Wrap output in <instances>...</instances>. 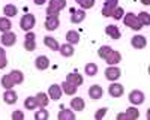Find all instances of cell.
I'll return each instance as SVG.
<instances>
[{"instance_id":"d4e9b609","label":"cell","mask_w":150,"mask_h":120,"mask_svg":"<svg viewBox=\"0 0 150 120\" xmlns=\"http://www.w3.org/2000/svg\"><path fill=\"white\" fill-rule=\"evenodd\" d=\"M66 42L75 45V44H78L80 42V33L77 30H68L66 33Z\"/></svg>"},{"instance_id":"f1b7e54d","label":"cell","mask_w":150,"mask_h":120,"mask_svg":"<svg viewBox=\"0 0 150 120\" xmlns=\"http://www.w3.org/2000/svg\"><path fill=\"white\" fill-rule=\"evenodd\" d=\"M11 27H12V23H11V20L8 18V17H0V32H8V30H11Z\"/></svg>"},{"instance_id":"ee69618b","label":"cell","mask_w":150,"mask_h":120,"mask_svg":"<svg viewBox=\"0 0 150 120\" xmlns=\"http://www.w3.org/2000/svg\"><path fill=\"white\" fill-rule=\"evenodd\" d=\"M117 119H120V120H126V116H125V113H120V114H117Z\"/></svg>"},{"instance_id":"8d00e7d4","label":"cell","mask_w":150,"mask_h":120,"mask_svg":"<svg viewBox=\"0 0 150 120\" xmlns=\"http://www.w3.org/2000/svg\"><path fill=\"white\" fill-rule=\"evenodd\" d=\"M50 117V114H48V111L45 110V108H42V110H38L36 113H35V119L36 120H47Z\"/></svg>"},{"instance_id":"5bb4252c","label":"cell","mask_w":150,"mask_h":120,"mask_svg":"<svg viewBox=\"0 0 150 120\" xmlns=\"http://www.w3.org/2000/svg\"><path fill=\"white\" fill-rule=\"evenodd\" d=\"M35 66L39 71H45L50 66V59L47 56H38L36 60H35Z\"/></svg>"},{"instance_id":"f546056e","label":"cell","mask_w":150,"mask_h":120,"mask_svg":"<svg viewBox=\"0 0 150 120\" xmlns=\"http://www.w3.org/2000/svg\"><path fill=\"white\" fill-rule=\"evenodd\" d=\"M84 72L89 77H95L98 74V65L96 63H87L86 68H84Z\"/></svg>"},{"instance_id":"484cf974","label":"cell","mask_w":150,"mask_h":120,"mask_svg":"<svg viewBox=\"0 0 150 120\" xmlns=\"http://www.w3.org/2000/svg\"><path fill=\"white\" fill-rule=\"evenodd\" d=\"M125 116H126V120H137L140 117V111L137 107H129L126 113H125Z\"/></svg>"},{"instance_id":"60d3db41","label":"cell","mask_w":150,"mask_h":120,"mask_svg":"<svg viewBox=\"0 0 150 120\" xmlns=\"http://www.w3.org/2000/svg\"><path fill=\"white\" fill-rule=\"evenodd\" d=\"M14 120H23L24 119V113L21 111V110H15L14 113H12V116H11Z\"/></svg>"},{"instance_id":"2e32d148","label":"cell","mask_w":150,"mask_h":120,"mask_svg":"<svg viewBox=\"0 0 150 120\" xmlns=\"http://www.w3.org/2000/svg\"><path fill=\"white\" fill-rule=\"evenodd\" d=\"M102 95H104V90H102V87L99 86V84H93V86H90L89 96H90L92 99H101Z\"/></svg>"},{"instance_id":"ba28073f","label":"cell","mask_w":150,"mask_h":120,"mask_svg":"<svg viewBox=\"0 0 150 120\" xmlns=\"http://www.w3.org/2000/svg\"><path fill=\"white\" fill-rule=\"evenodd\" d=\"M131 45H132L134 48H137V50H143V48H146V45H147L146 36H143V35H135V36H132Z\"/></svg>"},{"instance_id":"ffe728a7","label":"cell","mask_w":150,"mask_h":120,"mask_svg":"<svg viewBox=\"0 0 150 120\" xmlns=\"http://www.w3.org/2000/svg\"><path fill=\"white\" fill-rule=\"evenodd\" d=\"M105 33L110 36L111 39H120V36H122L119 27L117 26H112V24H110V26L105 27Z\"/></svg>"},{"instance_id":"603a6c76","label":"cell","mask_w":150,"mask_h":120,"mask_svg":"<svg viewBox=\"0 0 150 120\" xmlns=\"http://www.w3.org/2000/svg\"><path fill=\"white\" fill-rule=\"evenodd\" d=\"M71 108L74 111H83L86 108V102L83 98H72L71 101Z\"/></svg>"},{"instance_id":"83f0119b","label":"cell","mask_w":150,"mask_h":120,"mask_svg":"<svg viewBox=\"0 0 150 120\" xmlns=\"http://www.w3.org/2000/svg\"><path fill=\"white\" fill-rule=\"evenodd\" d=\"M24 108H26V110H30V111L36 110V108H38V102H36L35 96H29V98H26V101H24Z\"/></svg>"},{"instance_id":"836d02e7","label":"cell","mask_w":150,"mask_h":120,"mask_svg":"<svg viewBox=\"0 0 150 120\" xmlns=\"http://www.w3.org/2000/svg\"><path fill=\"white\" fill-rule=\"evenodd\" d=\"M8 65V57H6V50L0 47V69H5Z\"/></svg>"},{"instance_id":"ab89813d","label":"cell","mask_w":150,"mask_h":120,"mask_svg":"<svg viewBox=\"0 0 150 120\" xmlns=\"http://www.w3.org/2000/svg\"><path fill=\"white\" fill-rule=\"evenodd\" d=\"M107 111H108V108H105V107L99 108V110L95 113V119H96V120H101V119H104V117H105V114H107Z\"/></svg>"},{"instance_id":"52a82bcc","label":"cell","mask_w":150,"mask_h":120,"mask_svg":"<svg viewBox=\"0 0 150 120\" xmlns=\"http://www.w3.org/2000/svg\"><path fill=\"white\" fill-rule=\"evenodd\" d=\"M108 93H110L111 98H120V96H123V93H125V87L122 86V84L112 81V84L108 87Z\"/></svg>"},{"instance_id":"d590c367","label":"cell","mask_w":150,"mask_h":120,"mask_svg":"<svg viewBox=\"0 0 150 120\" xmlns=\"http://www.w3.org/2000/svg\"><path fill=\"white\" fill-rule=\"evenodd\" d=\"M111 50H112V48H111L110 45H102V47L98 50V56L101 57V59H105V57L110 54V51H111Z\"/></svg>"},{"instance_id":"7402d4cb","label":"cell","mask_w":150,"mask_h":120,"mask_svg":"<svg viewBox=\"0 0 150 120\" xmlns=\"http://www.w3.org/2000/svg\"><path fill=\"white\" fill-rule=\"evenodd\" d=\"M66 81H69V83H72V84H75V86H81L83 84V77H81V74H77V72H71V74H68L66 75Z\"/></svg>"},{"instance_id":"e0dca14e","label":"cell","mask_w":150,"mask_h":120,"mask_svg":"<svg viewBox=\"0 0 150 120\" xmlns=\"http://www.w3.org/2000/svg\"><path fill=\"white\" fill-rule=\"evenodd\" d=\"M36 102H38V107L39 108H47L48 107V104H50V96L47 95V93H44V92H39L36 96Z\"/></svg>"},{"instance_id":"5b68a950","label":"cell","mask_w":150,"mask_h":120,"mask_svg":"<svg viewBox=\"0 0 150 120\" xmlns=\"http://www.w3.org/2000/svg\"><path fill=\"white\" fill-rule=\"evenodd\" d=\"M44 26H45V29L50 30V32L56 30V29L60 26L59 15H47V20H45V23H44Z\"/></svg>"},{"instance_id":"bcb514c9","label":"cell","mask_w":150,"mask_h":120,"mask_svg":"<svg viewBox=\"0 0 150 120\" xmlns=\"http://www.w3.org/2000/svg\"><path fill=\"white\" fill-rule=\"evenodd\" d=\"M146 116H147V119L150 120V108H149V110H147V114H146Z\"/></svg>"},{"instance_id":"7dc6e473","label":"cell","mask_w":150,"mask_h":120,"mask_svg":"<svg viewBox=\"0 0 150 120\" xmlns=\"http://www.w3.org/2000/svg\"><path fill=\"white\" fill-rule=\"evenodd\" d=\"M149 75H150V66H149Z\"/></svg>"},{"instance_id":"f6af8a7d","label":"cell","mask_w":150,"mask_h":120,"mask_svg":"<svg viewBox=\"0 0 150 120\" xmlns=\"http://www.w3.org/2000/svg\"><path fill=\"white\" fill-rule=\"evenodd\" d=\"M140 2H141L143 5H146V6H149V5H150V0H140Z\"/></svg>"},{"instance_id":"1f68e13d","label":"cell","mask_w":150,"mask_h":120,"mask_svg":"<svg viewBox=\"0 0 150 120\" xmlns=\"http://www.w3.org/2000/svg\"><path fill=\"white\" fill-rule=\"evenodd\" d=\"M48 5L53 6V8H56L57 11H63V9L66 8V0H50Z\"/></svg>"},{"instance_id":"74e56055","label":"cell","mask_w":150,"mask_h":120,"mask_svg":"<svg viewBox=\"0 0 150 120\" xmlns=\"http://www.w3.org/2000/svg\"><path fill=\"white\" fill-rule=\"evenodd\" d=\"M24 48L27 51H35L36 50V41L35 39H24Z\"/></svg>"},{"instance_id":"9c48e42d","label":"cell","mask_w":150,"mask_h":120,"mask_svg":"<svg viewBox=\"0 0 150 120\" xmlns=\"http://www.w3.org/2000/svg\"><path fill=\"white\" fill-rule=\"evenodd\" d=\"M62 95H63V90H62L60 84H51L48 89V96L50 99H54V101H59L62 98Z\"/></svg>"},{"instance_id":"9a60e30c","label":"cell","mask_w":150,"mask_h":120,"mask_svg":"<svg viewBox=\"0 0 150 120\" xmlns=\"http://www.w3.org/2000/svg\"><path fill=\"white\" fill-rule=\"evenodd\" d=\"M71 12H72V15H71V21H72L74 24H78V23H81V21H84V20H86V11H84V9H78V11L72 9Z\"/></svg>"},{"instance_id":"e575fe53","label":"cell","mask_w":150,"mask_h":120,"mask_svg":"<svg viewBox=\"0 0 150 120\" xmlns=\"http://www.w3.org/2000/svg\"><path fill=\"white\" fill-rule=\"evenodd\" d=\"M137 17H138V20L143 26H150V14L149 12H141V14H138Z\"/></svg>"},{"instance_id":"b9f144b4","label":"cell","mask_w":150,"mask_h":120,"mask_svg":"<svg viewBox=\"0 0 150 120\" xmlns=\"http://www.w3.org/2000/svg\"><path fill=\"white\" fill-rule=\"evenodd\" d=\"M59 14H60V11H57L56 8H53V6L48 5V8H47V15H59Z\"/></svg>"},{"instance_id":"277c9868","label":"cell","mask_w":150,"mask_h":120,"mask_svg":"<svg viewBox=\"0 0 150 120\" xmlns=\"http://www.w3.org/2000/svg\"><path fill=\"white\" fill-rule=\"evenodd\" d=\"M0 41H2V45L3 47H12V45H15V42H17V35L14 32H11V30L3 32Z\"/></svg>"},{"instance_id":"30bf717a","label":"cell","mask_w":150,"mask_h":120,"mask_svg":"<svg viewBox=\"0 0 150 120\" xmlns=\"http://www.w3.org/2000/svg\"><path fill=\"white\" fill-rule=\"evenodd\" d=\"M3 101H5V104H8V105H14V104H17V101H18V95H17V92H14L12 89H6L5 93H3Z\"/></svg>"},{"instance_id":"d6986e66","label":"cell","mask_w":150,"mask_h":120,"mask_svg":"<svg viewBox=\"0 0 150 120\" xmlns=\"http://www.w3.org/2000/svg\"><path fill=\"white\" fill-rule=\"evenodd\" d=\"M44 44H45V47H48L51 51H57L59 48H60V44L57 42L56 38H53V36H45V38H44Z\"/></svg>"},{"instance_id":"f35d334b","label":"cell","mask_w":150,"mask_h":120,"mask_svg":"<svg viewBox=\"0 0 150 120\" xmlns=\"http://www.w3.org/2000/svg\"><path fill=\"white\" fill-rule=\"evenodd\" d=\"M123 14H125V11H123V8H120V6H117L114 11H112V14H111V17L114 18V20H120V18H123Z\"/></svg>"},{"instance_id":"4fadbf2b","label":"cell","mask_w":150,"mask_h":120,"mask_svg":"<svg viewBox=\"0 0 150 120\" xmlns=\"http://www.w3.org/2000/svg\"><path fill=\"white\" fill-rule=\"evenodd\" d=\"M60 87H62V90H63V93L68 95V96L75 95V93H77V90H78V87L75 86V84L69 83V81H63V83L60 84Z\"/></svg>"},{"instance_id":"8992f818","label":"cell","mask_w":150,"mask_h":120,"mask_svg":"<svg viewBox=\"0 0 150 120\" xmlns=\"http://www.w3.org/2000/svg\"><path fill=\"white\" fill-rule=\"evenodd\" d=\"M146 101V96L141 90H132L129 93V102L134 104V105H141L143 102Z\"/></svg>"},{"instance_id":"44dd1931","label":"cell","mask_w":150,"mask_h":120,"mask_svg":"<svg viewBox=\"0 0 150 120\" xmlns=\"http://www.w3.org/2000/svg\"><path fill=\"white\" fill-rule=\"evenodd\" d=\"M59 120H74L75 119V113L74 110L71 108V110H68V108H62V110L59 111Z\"/></svg>"},{"instance_id":"6da1fadb","label":"cell","mask_w":150,"mask_h":120,"mask_svg":"<svg viewBox=\"0 0 150 120\" xmlns=\"http://www.w3.org/2000/svg\"><path fill=\"white\" fill-rule=\"evenodd\" d=\"M123 23H125V26L131 27L132 30H141V27H143V24L140 23L138 17L135 14H132V12H129V14H126L123 17Z\"/></svg>"},{"instance_id":"ac0fdd59","label":"cell","mask_w":150,"mask_h":120,"mask_svg":"<svg viewBox=\"0 0 150 120\" xmlns=\"http://www.w3.org/2000/svg\"><path fill=\"white\" fill-rule=\"evenodd\" d=\"M59 51H60V54L63 56V57H72V56H74V53H75L74 45H72V44H69V42H66V44H63V45H60Z\"/></svg>"},{"instance_id":"7a4b0ae2","label":"cell","mask_w":150,"mask_h":120,"mask_svg":"<svg viewBox=\"0 0 150 120\" xmlns=\"http://www.w3.org/2000/svg\"><path fill=\"white\" fill-rule=\"evenodd\" d=\"M35 24H36V18L33 14H24L20 20V29L24 32H29L35 27Z\"/></svg>"},{"instance_id":"d6a6232c","label":"cell","mask_w":150,"mask_h":120,"mask_svg":"<svg viewBox=\"0 0 150 120\" xmlns=\"http://www.w3.org/2000/svg\"><path fill=\"white\" fill-rule=\"evenodd\" d=\"M80 6H81V9H90V8H93L95 6V2L96 0H75Z\"/></svg>"},{"instance_id":"cb8c5ba5","label":"cell","mask_w":150,"mask_h":120,"mask_svg":"<svg viewBox=\"0 0 150 120\" xmlns=\"http://www.w3.org/2000/svg\"><path fill=\"white\" fill-rule=\"evenodd\" d=\"M9 77L12 78V81H14L15 86H17V84H21V83L24 81V74H23L21 71H18V69L11 71V72H9Z\"/></svg>"},{"instance_id":"4316f807","label":"cell","mask_w":150,"mask_h":120,"mask_svg":"<svg viewBox=\"0 0 150 120\" xmlns=\"http://www.w3.org/2000/svg\"><path fill=\"white\" fill-rule=\"evenodd\" d=\"M3 14H5V17L12 18V17H15V15L18 14V8H17L15 5H6V6L3 8Z\"/></svg>"},{"instance_id":"4dcf8cb0","label":"cell","mask_w":150,"mask_h":120,"mask_svg":"<svg viewBox=\"0 0 150 120\" xmlns=\"http://www.w3.org/2000/svg\"><path fill=\"white\" fill-rule=\"evenodd\" d=\"M0 83H2V86H3V89H5V90H6V89H12V87L15 86L14 81H12V78L9 77V74L3 75V77H2V80H0Z\"/></svg>"},{"instance_id":"8fae6325","label":"cell","mask_w":150,"mask_h":120,"mask_svg":"<svg viewBox=\"0 0 150 120\" xmlns=\"http://www.w3.org/2000/svg\"><path fill=\"white\" fill-rule=\"evenodd\" d=\"M117 3H119V0H105V5L102 8V15L104 17H111L112 11L117 8Z\"/></svg>"},{"instance_id":"7c38bea8","label":"cell","mask_w":150,"mask_h":120,"mask_svg":"<svg viewBox=\"0 0 150 120\" xmlns=\"http://www.w3.org/2000/svg\"><path fill=\"white\" fill-rule=\"evenodd\" d=\"M104 60H105V62H107L108 65H117V63H120V62H122V54H120L119 51L111 50V51H110V54H108Z\"/></svg>"},{"instance_id":"7bdbcfd3","label":"cell","mask_w":150,"mask_h":120,"mask_svg":"<svg viewBox=\"0 0 150 120\" xmlns=\"http://www.w3.org/2000/svg\"><path fill=\"white\" fill-rule=\"evenodd\" d=\"M35 2V5H38V6H41V5H44L45 2H48V0H33Z\"/></svg>"},{"instance_id":"3957f363","label":"cell","mask_w":150,"mask_h":120,"mask_svg":"<svg viewBox=\"0 0 150 120\" xmlns=\"http://www.w3.org/2000/svg\"><path fill=\"white\" fill-rule=\"evenodd\" d=\"M122 75V71L116 66V65H110L107 69H105V78L108 81H117Z\"/></svg>"}]
</instances>
